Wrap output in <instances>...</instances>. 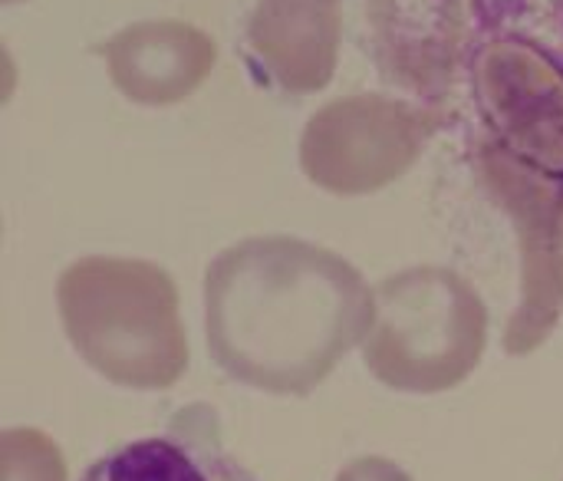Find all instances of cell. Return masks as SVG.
<instances>
[{
    "instance_id": "cell-2",
    "label": "cell",
    "mask_w": 563,
    "mask_h": 481,
    "mask_svg": "<svg viewBox=\"0 0 563 481\" xmlns=\"http://www.w3.org/2000/svg\"><path fill=\"white\" fill-rule=\"evenodd\" d=\"M379 76L416 99L452 92L468 40V0H366Z\"/></svg>"
},
{
    "instance_id": "cell-3",
    "label": "cell",
    "mask_w": 563,
    "mask_h": 481,
    "mask_svg": "<svg viewBox=\"0 0 563 481\" xmlns=\"http://www.w3.org/2000/svg\"><path fill=\"white\" fill-rule=\"evenodd\" d=\"M112 86L139 106H172L201 89L218 63V43L185 20H139L102 43Z\"/></svg>"
},
{
    "instance_id": "cell-4",
    "label": "cell",
    "mask_w": 563,
    "mask_h": 481,
    "mask_svg": "<svg viewBox=\"0 0 563 481\" xmlns=\"http://www.w3.org/2000/svg\"><path fill=\"white\" fill-rule=\"evenodd\" d=\"M343 0H257L247 20L254 63L290 96L330 86L340 63Z\"/></svg>"
},
{
    "instance_id": "cell-6",
    "label": "cell",
    "mask_w": 563,
    "mask_h": 481,
    "mask_svg": "<svg viewBox=\"0 0 563 481\" xmlns=\"http://www.w3.org/2000/svg\"><path fill=\"white\" fill-rule=\"evenodd\" d=\"M3 3H16V0H3Z\"/></svg>"
},
{
    "instance_id": "cell-1",
    "label": "cell",
    "mask_w": 563,
    "mask_h": 481,
    "mask_svg": "<svg viewBox=\"0 0 563 481\" xmlns=\"http://www.w3.org/2000/svg\"><path fill=\"white\" fill-rule=\"evenodd\" d=\"M429 112L389 96H343L310 116L303 158L313 175L346 185L399 172L429 132Z\"/></svg>"
},
{
    "instance_id": "cell-5",
    "label": "cell",
    "mask_w": 563,
    "mask_h": 481,
    "mask_svg": "<svg viewBox=\"0 0 563 481\" xmlns=\"http://www.w3.org/2000/svg\"><path fill=\"white\" fill-rule=\"evenodd\" d=\"M76 481H257L214 436L165 429L99 456Z\"/></svg>"
}]
</instances>
